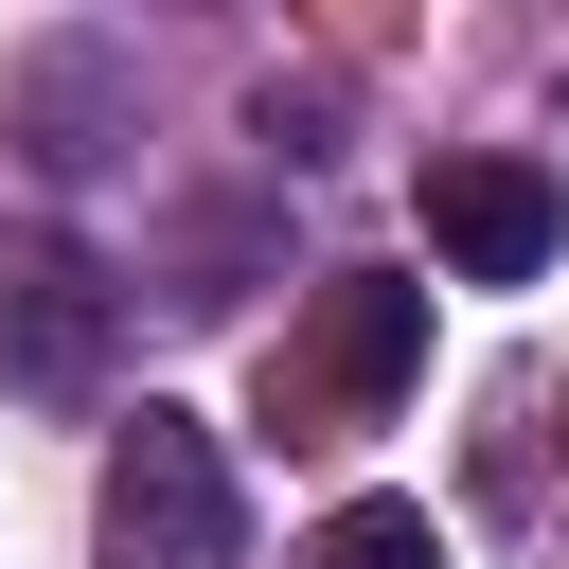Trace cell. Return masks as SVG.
<instances>
[{
    "instance_id": "1",
    "label": "cell",
    "mask_w": 569,
    "mask_h": 569,
    "mask_svg": "<svg viewBox=\"0 0 569 569\" xmlns=\"http://www.w3.org/2000/svg\"><path fill=\"white\" fill-rule=\"evenodd\" d=\"M89 516H107V569H231V551H249L231 445H213L196 409H160V391L107 427V498H89Z\"/></svg>"
},
{
    "instance_id": "2",
    "label": "cell",
    "mask_w": 569,
    "mask_h": 569,
    "mask_svg": "<svg viewBox=\"0 0 569 569\" xmlns=\"http://www.w3.org/2000/svg\"><path fill=\"white\" fill-rule=\"evenodd\" d=\"M409 356H427V284L338 267L320 320H302V356H267V427H284V445H356V427L409 391Z\"/></svg>"
},
{
    "instance_id": "3",
    "label": "cell",
    "mask_w": 569,
    "mask_h": 569,
    "mask_svg": "<svg viewBox=\"0 0 569 569\" xmlns=\"http://www.w3.org/2000/svg\"><path fill=\"white\" fill-rule=\"evenodd\" d=\"M427 249H445L462 284H533V267H551V178L498 160V142L427 160Z\"/></svg>"
},
{
    "instance_id": "4",
    "label": "cell",
    "mask_w": 569,
    "mask_h": 569,
    "mask_svg": "<svg viewBox=\"0 0 569 569\" xmlns=\"http://www.w3.org/2000/svg\"><path fill=\"white\" fill-rule=\"evenodd\" d=\"M0 373L18 391H89L107 373V267L89 249H0Z\"/></svg>"
},
{
    "instance_id": "5",
    "label": "cell",
    "mask_w": 569,
    "mask_h": 569,
    "mask_svg": "<svg viewBox=\"0 0 569 569\" xmlns=\"http://www.w3.org/2000/svg\"><path fill=\"white\" fill-rule=\"evenodd\" d=\"M284 569H445V533H427V498H338Z\"/></svg>"
},
{
    "instance_id": "6",
    "label": "cell",
    "mask_w": 569,
    "mask_h": 569,
    "mask_svg": "<svg viewBox=\"0 0 569 569\" xmlns=\"http://www.w3.org/2000/svg\"><path fill=\"white\" fill-rule=\"evenodd\" d=\"M36 124H53L36 160H53V178H89V160H107V142H89V124H107V53H53V71H36Z\"/></svg>"
}]
</instances>
